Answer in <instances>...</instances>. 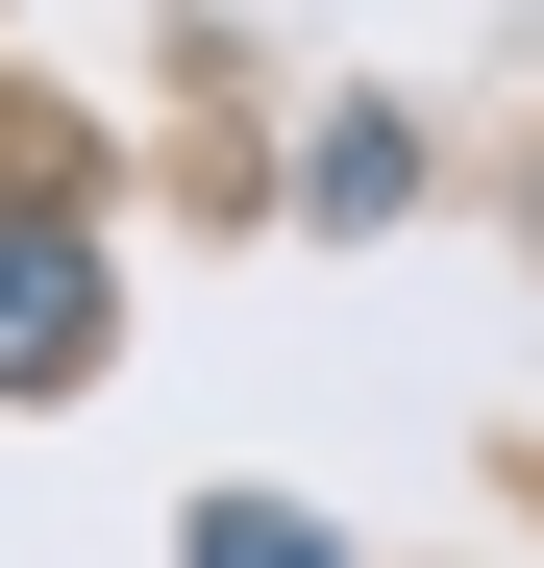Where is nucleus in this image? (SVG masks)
Returning <instances> with one entry per match:
<instances>
[{
	"label": "nucleus",
	"instance_id": "f257e3e1",
	"mask_svg": "<svg viewBox=\"0 0 544 568\" xmlns=\"http://www.w3.org/2000/svg\"><path fill=\"white\" fill-rule=\"evenodd\" d=\"M100 371V272L74 247H0V396H74Z\"/></svg>",
	"mask_w": 544,
	"mask_h": 568
},
{
	"label": "nucleus",
	"instance_id": "f03ea898",
	"mask_svg": "<svg viewBox=\"0 0 544 568\" xmlns=\"http://www.w3.org/2000/svg\"><path fill=\"white\" fill-rule=\"evenodd\" d=\"M199 568H346V544H322V519H272V495H223V519H199Z\"/></svg>",
	"mask_w": 544,
	"mask_h": 568
}]
</instances>
